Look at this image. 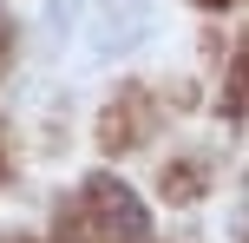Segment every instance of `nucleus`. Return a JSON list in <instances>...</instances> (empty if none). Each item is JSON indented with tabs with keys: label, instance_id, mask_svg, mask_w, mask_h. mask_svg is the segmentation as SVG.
<instances>
[{
	"label": "nucleus",
	"instance_id": "1",
	"mask_svg": "<svg viewBox=\"0 0 249 243\" xmlns=\"http://www.w3.org/2000/svg\"><path fill=\"white\" fill-rule=\"evenodd\" d=\"M7 53H13V20L0 13V73H7Z\"/></svg>",
	"mask_w": 249,
	"mask_h": 243
},
{
	"label": "nucleus",
	"instance_id": "2",
	"mask_svg": "<svg viewBox=\"0 0 249 243\" xmlns=\"http://www.w3.org/2000/svg\"><path fill=\"white\" fill-rule=\"evenodd\" d=\"M0 171H7V165H0Z\"/></svg>",
	"mask_w": 249,
	"mask_h": 243
}]
</instances>
